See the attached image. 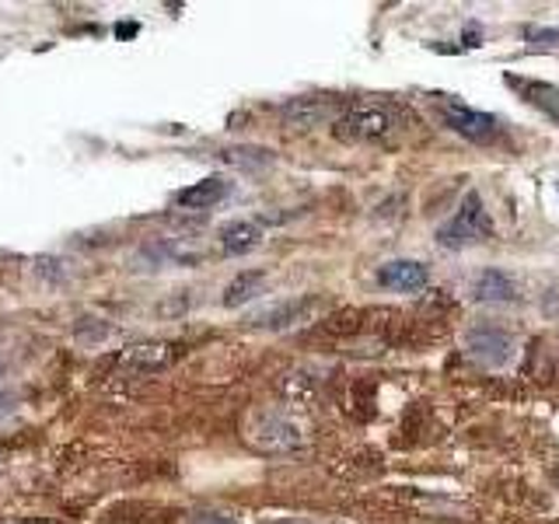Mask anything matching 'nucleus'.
Wrapping results in <instances>:
<instances>
[{
  "label": "nucleus",
  "instance_id": "20",
  "mask_svg": "<svg viewBox=\"0 0 559 524\" xmlns=\"http://www.w3.org/2000/svg\"><path fill=\"white\" fill-rule=\"evenodd\" d=\"M4 462H8V451H4V448H0V468H4Z\"/></svg>",
  "mask_w": 559,
  "mask_h": 524
},
{
  "label": "nucleus",
  "instance_id": "19",
  "mask_svg": "<svg viewBox=\"0 0 559 524\" xmlns=\"http://www.w3.org/2000/svg\"><path fill=\"white\" fill-rule=\"evenodd\" d=\"M14 416V395L11 392H0V424L4 419H11Z\"/></svg>",
  "mask_w": 559,
  "mask_h": 524
},
{
  "label": "nucleus",
  "instance_id": "22",
  "mask_svg": "<svg viewBox=\"0 0 559 524\" xmlns=\"http://www.w3.org/2000/svg\"><path fill=\"white\" fill-rule=\"evenodd\" d=\"M22 524H43V521H22Z\"/></svg>",
  "mask_w": 559,
  "mask_h": 524
},
{
  "label": "nucleus",
  "instance_id": "6",
  "mask_svg": "<svg viewBox=\"0 0 559 524\" xmlns=\"http://www.w3.org/2000/svg\"><path fill=\"white\" fill-rule=\"evenodd\" d=\"M503 84L514 87L518 98H524L532 105V109H538L546 119H552L559 127V87L549 84V81H535V78H518V74H503Z\"/></svg>",
  "mask_w": 559,
  "mask_h": 524
},
{
  "label": "nucleus",
  "instance_id": "13",
  "mask_svg": "<svg viewBox=\"0 0 559 524\" xmlns=\"http://www.w3.org/2000/svg\"><path fill=\"white\" fill-rule=\"evenodd\" d=\"M472 294H476V301L483 305H503L514 297V279L500 270H483L476 276V284H472Z\"/></svg>",
  "mask_w": 559,
  "mask_h": 524
},
{
  "label": "nucleus",
  "instance_id": "2",
  "mask_svg": "<svg viewBox=\"0 0 559 524\" xmlns=\"http://www.w3.org/2000/svg\"><path fill=\"white\" fill-rule=\"evenodd\" d=\"M489 235H493V221H489L479 192H468L462 206L454 210V217L437 227V241L444 249H465V245H476Z\"/></svg>",
  "mask_w": 559,
  "mask_h": 524
},
{
  "label": "nucleus",
  "instance_id": "7",
  "mask_svg": "<svg viewBox=\"0 0 559 524\" xmlns=\"http://www.w3.org/2000/svg\"><path fill=\"white\" fill-rule=\"evenodd\" d=\"M175 360V346L171 343H136L127 354L119 357V367H127L133 374H157Z\"/></svg>",
  "mask_w": 559,
  "mask_h": 524
},
{
  "label": "nucleus",
  "instance_id": "8",
  "mask_svg": "<svg viewBox=\"0 0 559 524\" xmlns=\"http://www.w3.org/2000/svg\"><path fill=\"white\" fill-rule=\"evenodd\" d=\"M430 270L416 259H392L378 270V284L384 290H419L427 287Z\"/></svg>",
  "mask_w": 559,
  "mask_h": 524
},
{
  "label": "nucleus",
  "instance_id": "21",
  "mask_svg": "<svg viewBox=\"0 0 559 524\" xmlns=\"http://www.w3.org/2000/svg\"><path fill=\"white\" fill-rule=\"evenodd\" d=\"M276 524H308V521H276Z\"/></svg>",
  "mask_w": 559,
  "mask_h": 524
},
{
  "label": "nucleus",
  "instance_id": "16",
  "mask_svg": "<svg viewBox=\"0 0 559 524\" xmlns=\"http://www.w3.org/2000/svg\"><path fill=\"white\" fill-rule=\"evenodd\" d=\"M28 270H32V276L39 279V284H46V287H57V284H63V279H67V262L57 259V255H35V259L28 262Z\"/></svg>",
  "mask_w": 559,
  "mask_h": 524
},
{
  "label": "nucleus",
  "instance_id": "1",
  "mask_svg": "<svg viewBox=\"0 0 559 524\" xmlns=\"http://www.w3.org/2000/svg\"><path fill=\"white\" fill-rule=\"evenodd\" d=\"M305 427L297 424V419L287 413V409H266L252 419L249 427V444L266 451V454H287V451H297L305 448Z\"/></svg>",
  "mask_w": 559,
  "mask_h": 524
},
{
  "label": "nucleus",
  "instance_id": "12",
  "mask_svg": "<svg viewBox=\"0 0 559 524\" xmlns=\"http://www.w3.org/2000/svg\"><path fill=\"white\" fill-rule=\"evenodd\" d=\"M259 245H262V227L255 221H235V224H227L221 235L224 255H249Z\"/></svg>",
  "mask_w": 559,
  "mask_h": 524
},
{
  "label": "nucleus",
  "instance_id": "3",
  "mask_svg": "<svg viewBox=\"0 0 559 524\" xmlns=\"http://www.w3.org/2000/svg\"><path fill=\"white\" fill-rule=\"evenodd\" d=\"M437 112H441V119L448 122V130L472 140V144H489V140L500 133L497 116H489L483 109H472V105H465V102L441 98L437 102Z\"/></svg>",
  "mask_w": 559,
  "mask_h": 524
},
{
  "label": "nucleus",
  "instance_id": "17",
  "mask_svg": "<svg viewBox=\"0 0 559 524\" xmlns=\"http://www.w3.org/2000/svg\"><path fill=\"white\" fill-rule=\"evenodd\" d=\"M524 39H528L535 49H556V46H559V28L538 25V28H528V32H524Z\"/></svg>",
  "mask_w": 559,
  "mask_h": 524
},
{
  "label": "nucleus",
  "instance_id": "9",
  "mask_svg": "<svg viewBox=\"0 0 559 524\" xmlns=\"http://www.w3.org/2000/svg\"><path fill=\"white\" fill-rule=\"evenodd\" d=\"M332 116H336V102H329V98H290L284 105V122L294 130L322 127Z\"/></svg>",
  "mask_w": 559,
  "mask_h": 524
},
{
  "label": "nucleus",
  "instance_id": "11",
  "mask_svg": "<svg viewBox=\"0 0 559 524\" xmlns=\"http://www.w3.org/2000/svg\"><path fill=\"white\" fill-rule=\"evenodd\" d=\"M227 192H231V182H224L221 175H210V179L182 189L179 196H175V203H179L182 210H210V206H217Z\"/></svg>",
  "mask_w": 559,
  "mask_h": 524
},
{
  "label": "nucleus",
  "instance_id": "10",
  "mask_svg": "<svg viewBox=\"0 0 559 524\" xmlns=\"http://www.w3.org/2000/svg\"><path fill=\"white\" fill-rule=\"evenodd\" d=\"M311 308H314L311 297H290V301H280L266 311H259L249 325H255V329H290V325H301Z\"/></svg>",
  "mask_w": 559,
  "mask_h": 524
},
{
  "label": "nucleus",
  "instance_id": "14",
  "mask_svg": "<svg viewBox=\"0 0 559 524\" xmlns=\"http://www.w3.org/2000/svg\"><path fill=\"white\" fill-rule=\"evenodd\" d=\"M262 287H266V273H259V270L238 273L231 284L224 287V308H241V305L255 301V297L262 294Z\"/></svg>",
  "mask_w": 559,
  "mask_h": 524
},
{
  "label": "nucleus",
  "instance_id": "5",
  "mask_svg": "<svg viewBox=\"0 0 559 524\" xmlns=\"http://www.w3.org/2000/svg\"><path fill=\"white\" fill-rule=\"evenodd\" d=\"M389 130L392 119L381 109H374V105H349L336 122V133L346 140H381Z\"/></svg>",
  "mask_w": 559,
  "mask_h": 524
},
{
  "label": "nucleus",
  "instance_id": "4",
  "mask_svg": "<svg viewBox=\"0 0 559 524\" xmlns=\"http://www.w3.org/2000/svg\"><path fill=\"white\" fill-rule=\"evenodd\" d=\"M465 354L483 367H503L514 354V340L503 329L479 325L465 332Z\"/></svg>",
  "mask_w": 559,
  "mask_h": 524
},
{
  "label": "nucleus",
  "instance_id": "18",
  "mask_svg": "<svg viewBox=\"0 0 559 524\" xmlns=\"http://www.w3.org/2000/svg\"><path fill=\"white\" fill-rule=\"evenodd\" d=\"M189 524H235V521L227 517V514H210V511H203V514H192Z\"/></svg>",
  "mask_w": 559,
  "mask_h": 524
},
{
  "label": "nucleus",
  "instance_id": "15",
  "mask_svg": "<svg viewBox=\"0 0 559 524\" xmlns=\"http://www.w3.org/2000/svg\"><path fill=\"white\" fill-rule=\"evenodd\" d=\"M221 157L231 168H241V171H266L273 165V151H266V147H249V144L227 147V151H221Z\"/></svg>",
  "mask_w": 559,
  "mask_h": 524
}]
</instances>
